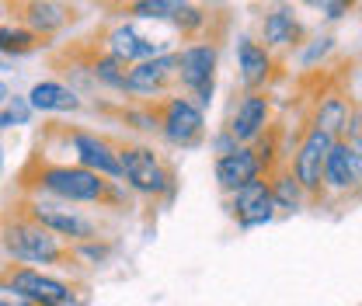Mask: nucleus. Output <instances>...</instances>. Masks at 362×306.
<instances>
[{"label":"nucleus","mask_w":362,"mask_h":306,"mask_svg":"<svg viewBox=\"0 0 362 306\" xmlns=\"http://www.w3.org/2000/svg\"><path fill=\"white\" fill-rule=\"evenodd\" d=\"M18 188H21V195H42V199L66 202V206H81V209H94V213H115V216L133 213L136 206V199L122 181H108V177L81 167V164L49 160L42 153L28 160Z\"/></svg>","instance_id":"f257e3e1"},{"label":"nucleus","mask_w":362,"mask_h":306,"mask_svg":"<svg viewBox=\"0 0 362 306\" xmlns=\"http://www.w3.org/2000/svg\"><path fill=\"white\" fill-rule=\"evenodd\" d=\"M119 181L129 188L133 199L143 202H171L178 195V171L160 153V146L146 139H119Z\"/></svg>","instance_id":"f03ea898"},{"label":"nucleus","mask_w":362,"mask_h":306,"mask_svg":"<svg viewBox=\"0 0 362 306\" xmlns=\"http://www.w3.org/2000/svg\"><path fill=\"white\" fill-rule=\"evenodd\" d=\"M0 251L11 264H28V268H63L70 271V244L42 230L35 219H28L14 202L0 216Z\"/></svg>","instance_id":"7ed1b4c3"},{"label":"nucleus","mask_w":362,"mask_h":306,"mask_svg":"<svg viewBox=\"0 0 362 306\" xmlns=\"http://www.w3.org/2000/svg\"><path fill=\"white\" fill-rule=\"evenodd\" d=\"M94 42L101 45L105 52L126 59L129 66L181 49L178 32L171 25H150V21H133V18H115L108 28H101L94 35Z\"/></svg>","instance_id":"20e7f679"},{"label":"nucleus","mask_w":362,"mask_h":306,"mask_svg":"<svg viewBox=\"0 0 362 306\" xmlns=\"http://www.w3.org/2000/svg\"><path fill=\"white\" fill-rule=\"evenodd\" d=\"M14 206L28 219H35L42 230H49L52 237H59L63 244H81L90 237H105L101 213H88L81 206H66V202L42 199V195H18Z\"/></svg>","instance_id":"39448f33"},{"label":"nucleus","mask_w":362,"mask_h":306,"mask_svg":"<svg viewBox=\"0 0 362 306\" xmlns=\"http://www.w3.org/2000/svg\"><path fill=\"white\" fill-rule=\"evenodd\" d=\"M45 139H56L63 146V153H70V164H81L94 175L119 181L122 167H119V139L105 136L98 129H84V126H63V122H49L45 126Z\"/></svg>","instance_id":"423d86ee"},{"label":"nucleus","mask_w":362,"mask_h":306,"mask_svg":"<svg viewBox=\"0 0 362 306\" xmlns=\"http://www.w3.org/2000/svg\"><path fill=\"white\" fill-rule=\"evenodd\" d=\"M331 146H334V139L327 132H320L317 126H310L307 119L300 122L293 143L286 146V167L303 184L310 206H317V209L324 202V164H327Z\"/></svg>","instance_id":"0eeeda50"},{"label":"nucleus","mask_w":362,"mask_h":306,"mask_svg":"<svg viewBox=\"0 0 362 306\" xmlns=\"http://www.w3.org/2000/svg\"><path fill=\"white\" fill-rule=\"evenodd\" d=\"M0 275L21 293L28 296L35 306H88L90 293L84 282L77 278H63V275H52L45 268H28V264H4Z\"/></svg>","instance_id":"6e6552de"},{"label":"nucleus","mask_w":362,"mask_h":306,"mask_svg":"<svg viewBox=\"0 0 362 306\" xmlns=\"http://www.w3.org/2000/svg\"><path fill=\"white\" fill-rule=\"evenodd\" d=\"M157 139L171 150H199L206 143V108H199L185 94H168L153 105Z\"/></svg>","instance_id":"1a4fd4ad"},{"label":"nucleus","mask_w":362,"mask_h":306,"mask_svg":"<svg viewBox=\"0 0 362 306\" xmlns=\"http://www.w3.org/2000/svg\"><path fill=\"white\" fill-rule=\"evenodd\" d=\"M220 70V39H199L178 49V94L192 98L199 108L213 105Z\"/></svg>","instance_id":"9d476101"},{"label":"nucleus","mask_w":362,"mask_h":306,"mask_svg":"<svg viewBox=\"0 0 362 306\" xmlns=\"http://www.w3.org/2000/svg\"><path fill=\"white\" fill-rule=\"evenodd\" d=\"M178 90V52L157 56V59H143L129 66L126 88H122V101L133 105H157L160 98Z\"/></svg>","instance_id":"9b49d317"},{"label":"nucleus","mask_w":362,"mask_h":306,"mask_svg":"<svg viewBox=\"0 0 362 306\" xmlns=\"http://www.w3.org/2000/svg\"><path fill=\"white\" fill-rule=\"evenodd\" d=\"M272 126H275V98L269 90H240L223 122V129L240 146H255Z\"/></svg>","instance_id":"f8f14e48"},{"label":"nucleus","mask_w":362,"mask_h":306,"mask_svg":"<svg viewBox=\"0 0 362 306\" xmlns=\"http://www.w3.org/2000/svg\"><path fill=\"white\" fill-rule=\"evenodd\" d=\"M362 199L359 160L349 146V139H334L327 164H324V202L320 206H349Z\"/></svg>","instance_id":"ddd939ff"},{"label":"nucleus","mask_w":362,"mask_h":306,"mask_svg":"<svg viewBox=\"0 0 362 306\" xmlns=\"http://www.w3.org/2000/svg\"><path fill=\"white\" fill-rule=\"evenodd\" d=\"M255 39L282 59L289 52H300V45L307 42V25L296 18V7L289 0H279L258 18V35Z\"/></svg>","instance_id":"4468645a"},{"label":"nucleus","mask_w":362,"mask_h":306,"mask_svg":"<svg viewBox=\"0 0 362 306\" xmlns=\"http://www.w3.org/2000/svg\"><path fill=\"white\" fill-rule=\"evenodd\" d=\"M223 209L240 230H262V226H269V223L279 219L269 177H258V181H251V184L223 195Z\"/></svg>","instance_id":"2eb2a0df"},{"label":"nucleus","mask_w":362,"mask_h":306,"mask_svg":"<svg viewBox=\"0 0 362 306\" xmlns=\"http://www.w3.org/2000/svg\"><path fill=\"white\" fill-rule=\"evenodd\" d=\"M4 7H7V18L11 21L32 28L42 42L45 39H56L77 18L74 7L63 4V0H4Z\"/></svg>","instance_id":"dca6fc26"},{"label":"nucleus","mask_w":362,"mask_h":306,"mask_svg":"<svg viewBox=\"0 0 362 306\" xmlns=\"http://www.w3.org/2000/svg\"><path fill=\"white\" fill-rule=\"evenodd\" d=\"M282 59L269 52L255 35L237 39V84L240 90H269L279 81Z\"/></svg>","instance_id":"f3484780"},{"label":"nucleus","mask_w":362,"mask_h":306,"mask_svg":"<svg viewBox=\"0 0 362 306\" xmlns=\"http://www.w3.org/2000/svg\"><path fill=\"white\" fill-rule=\"evenodd\" d=\"M356 101H352V94L341 88H320L314 94V101H310V108H307V122L317 126L320 132H327L331 139H345L349 136V122H352V115H356Z\"/></svg>","instance_id":"a211bd4d"},{"label":"nucleus","mask_w":362,"mask_h":306,"mask_svg":"<svg viewBox=\"0 0 362 306\" xmlns=\"http://www.w3.org/2000/svg\"><path fill=\"white\" fill-rule=\"evenodd\" d=\"M213 177H216V188L230 195L258 177H269L265 167H262V157L255 146H237L233 153H223V157H213Z\"/></svg>","instance_id":"6ab92c4d"},{"label":"nucleus","mask_w":362,"mask_h":306,"mask_svg":"<svg viewBox=\"0 0 362 306\" xmlns=\"http://www.w3.org/2000/svg\"><path fill=\"white\" fill-rule=\"evenodd\" d=\"M35 115H77L84 112V98L81 90L70 88L66 81H39L25 94Z\"/></svg>","instance_id":"aec40b11"},{"label":"nucleus","mask_w":362,"mask_h":306,"mask_svg":"<svg viewBox=\"0 0 362 306\" xmlns=\"http://www.w3.org/2000/svg\"><path fill=\"white\" fill-rule=\"evenodd\" d=\"M84 66H88L90 81H94V90L101 88V90H112V94H122V88H126V77H129V63H126V59H119V56L105 52L101 45L94 42L88 49Z\"/></svg>","instance_id":"412c9836"},{"label":"nucleus","mask_w":362,"mask_h":306,"mask_svg":"<svg viewBox=\"0 0 362 306\" xmlns=\"http://www.w3.org/2000/svg\"><path fill=\"white\" fill-rule=\"evenodd\" d=\"M269 184H272V199H275V209L279 216H296L303 209H310V199L303 192V184L293 177V171L286 164H279L275 171L269 175Z\"/></svg>","instance_id":"4be33fe9"},{"label":"nucleus","mask_w":362,"mask_h":306,"mask_svg":"<svg viewBox=\"0 0 362 306\" xmlns=\"http://www.w3.org/2000/svg\"><path fill=\"white\" fill-rule=\"evenodd\" d=\"M115 254H119V240L112 233L70 244V271H98V268L112 264Z\"/></svg>","instance_id":"5701e85b"},{"label":"nucleus","mask_w":362,"mask_h":306,"mask_svg":"<svg viewBox=\"0 0 362 306\" xmlns=\"http://www.w3.org/2000/svg\"><path fill=\"white\" fill-rule=\"evenodd\" d=\"M42 45L45 42L32 28H25V25H18V21H4V25H0V59H4V56L21 59V56L39 52Z\"/></svg>","instance_id":"b1692460"},{"label":"nucleus","mask_w":362,"mask_h":306,"mask_svg":"<svg viewBox=\"0 0 362 306\" xmlns=\"http://www.w3.org/2000/svg\"><path fill=\"white\" fill-rule=\"evenodd\" d=\"M331 52H334V35L320 32V35H314V39H307L300 45V66L303 70H317V66H324L331 59Z\"/></svg>","instance_id":"393cba45"},{"label":"nucleus","mask_w":362,"mask_h":306,"mask_svg":"<svg viewBox=\"0 0 362 306\" xmlns=\"http://www.w3.org/2000/svg\"><path fill=\"white\" fill-rule=\"evenodd\" d=\"M115 115H119L122 122H129L126 129L139 132V136H157V115H153V105H133V101H126Z\"/></svg>","instance_id":"a878e982"},{"label":"nucleus","mask_w":362,"mask_h":306,"mask_svg":"<svg viewBox=\"0 0 362 306\" xmlns=\"http://www.w3.org/2000/svg\"><path fill=\"white\" fill-rule=\"evenodd\" d=\"M32 105H28V98H21V94H11L4 105H0V132L4 129H18V126H28L32 122Z\"/></svg>","instance_id":"bb28decb"},{"label":"nucleus","mask_w":362,"mask_h":306,"mask_svg":"<svg viewBox=\"0 0 362 306\" xmlns=\"http://www.w3.org/2000/svg\"><path fill=\"white\" fill-rule=\"evenodd\" d=\"M359 7V0H324L320 4V18L324 21H341L349 11H356Z\"/></svg>","instance_id":"cd10ccee"},{"label":"nucleus","mask_w":362,"mask_h":306,"mask_svg":"<svg viewBox=\"0 0 362 306\" xmlns=\"http://www.w3.org/2000/svg\"><path fill=\"white\" fill-rule=\"evenodd\" d=\"M345 139H349V146H352V153H356V160H359V175H362V108H356Z\"/></svg>","instance_id":"c85d7f7f"},{"label":"nucleus","mask_w":362,"mask_h":306,"mask_svg":"<svg viewBox=\"0 0 362 306\" xmlns=\"http://www.w3.org/2000/svg\"><path fill=\"white\" fill-rule=\"evenodd\" d=\"M0 306H35L28 296H21L4 275H0Z\"/></svg>","instance_id":"c756f323"},{"label":"nucleus","mask_w":362,"mask_h":306,"mask_svg":"<svg viewBox=\"0 0 362 306\" xmlns=\"http://www.w3.org/2000/svg\"><path fill=\"white\" fill-rule=\"evenodd\" d=\"M237 146H240V143H237V139H233V136H230L226 129H220L216 136H213V139H209V150H213V157H223V153H233Z\"/></svg>","instance_id":"7c9ffc66"},{"label":"nucleus","mask_w":362,"mask_h":306,"mask_svg":"<svg viewBox=\"0 0 362 306\" xmlns=\"http://www.w3.org/2000/svg\"><path fill=\"white\" fill-rule=\"evenodd\" d=\"M7 98H11V88H7V84H4V81H0V105H4V101H7Z\"/></svg>","instance_id":"2f4dec72"},{"label":"nucleus","mask_w":362,"mask_h":306,"mask_svg":"<svg viewBox=\"0 0 362 306\" xmlns=\"http://www.w3.org/2000/svg\"><path fill=\"white\" fill-rule=\"evenodd\" d=\"M7 21V7H4V0H0V25Z\"/></svg>","instance_id":"473e14b6"},{"label":"nucleus","mask_w":362,"mask_h":306,"mask_svg":"<svg viewBox=\"0 0 362 306\" xmlns=\"http://www.w3.org/2000/svg\"><path fill=\"white\" fill-rule=\"evenodd\" d=\"M300 4H307V7H320L324 0H300Z\"/></svg>","instance_id":"72a5a7b5"},{"label":"nucleus","mask_w":362,"mask_h":306,"mask_svg":"<svg viewBox=\"0 0 362 306\" xmlns=\"http://www.w3.org/2000/svg\"><path fill=\"white\" fill-rule=\"evenodd\" d=\"M0 171H4V143H0Z\"/></svg>","instance_id":"f704fd0d"},{"label":"nucleus","mask_w":362,"mask_h":306,"mask_svg":"<svg viewBox=\"0 0 362 306\" xmlns=\"http://www.w3.org/2000/svg\"><path fill=\"white\" fill-rule=\"evenodd\" d=\"M356 11H359V14H362V0H359V7H356Z\"/></svg>","instance_id":"c9c22d12"},{"label":"nucleus","mask_w":362,"mask_h":306,"mask_svg":"<svg viewBox=\"0 0 362 306\" xmlns=\"http://www.w3.org/2000/svg\"><path fill=\"white\" fill-rule=\"evenodd\" d=\"M0 70H4V59H0Z\"/></svg>","instance_id":"e433bc0d"},{"label":"nucleus","mask_w":362,"mask_h":306,"mask_svg":"<svg viewBox=\"0 0 362 306\" xmlns=\"http://www.w3.org/2000/svg\"><path fill=\"white\" fill-rule=\"evenodd\" d=\"M122 4H126V0H122Z\"/></svg>","instance_id":"4c0bfd02"}]
</instances>
